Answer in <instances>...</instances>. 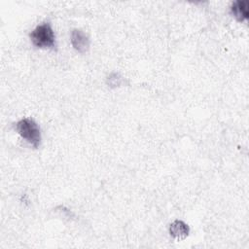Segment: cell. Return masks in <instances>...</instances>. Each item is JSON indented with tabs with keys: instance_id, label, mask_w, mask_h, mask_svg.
Wrapping results in <instances>:
<instances>
[{
	"instance_id": "cell-1",
	"label": "cell",
	"mask_w": 249,
	"mask_h": 249,
	"mask_svg": "<svg viewBox=\"0 0 249 249\" xmlns=\"http://www.w3.org/2000/svg\"><path fill=\"white\" fill-rule=\"evenodd\" d=\"M30 40L37 48H55V35L50 22L37 25L29 34Z\"/></svg>"
},
{
	"instance_id": "cell-2",
	"label": "cell",
	"mask_w": 249,
	"mask_h": 249,
	"mask_svg": "<svg viewBox=\"0 0 249 249\" xmlns=\"http://www.w3.org/2000/svg\"><path fill=\"white\" fill-rule=\"evenodd\" d=\"M17 132L34 148L41 143V129L39 124L30 118H24L16 124Z\"/></svg>"
},
{
	"instance_id": "cell-3",
	"label": "cell",
	"mask_w": 249,
	"mask_h": 249,
	"mask_svg": "<svg viewBox=\"0 0 249 249\" xmlns=\"http://www.w3.org/2000/svg\"><path fill=\"white\" fill-rule=\"evenodd\" d=\"M71 44L73 48L81 53H86L89 48V39L88 35L81 29H73L71 31Z\"/></svg>"
},
{
	"instance_id": "cell-4",
	"label": "cell",
	"mask_w": 249,
	"mask_h": 249,
	"mask_svg": "<svg viewBox=\"0 0 249 249\" xmlns=\"http://www.w3.org/2000/svg\"><path fill=\"white\" fill-rule=\"evenodd\" d=\"M248 1L238 0L231 4V12L238 21H243L248 18Z\"/></svg>"
},
{
	"instance_id": "cell-5",
	"label": "cell",
	"mask_w": 249,
	"mask_h": 249,
	"mask_svg": "<svg viewBox=\"0 0 249 249\" xmlns=\"http://www.w3.org/2000/svg\"><path fill=\"white\" fill-rule=\"evenodd\" d=\"M189 231V226L181 220L174 221L173 223H171L169 227L170 235L176 239H184L185 237L188 236Z\"/></svg>"
},
{
	"instance_id": "cell-6",
	"label": "cell",
	"mask_w": 249,
	"mask_h": 249,
	"mask_svg": "<svg viewBox=\"0 0 249 249\" xmlns=\"http://www.w3.org/2000/svg\"><path fill=\"white\" fill-rule=\"evenodd\" d=\"M121 81H122V78L120 77L119 74L117 73H113L109 76L108 78V83L111 87H117L121 84Z\"/></svg>"
}]
</instances>
